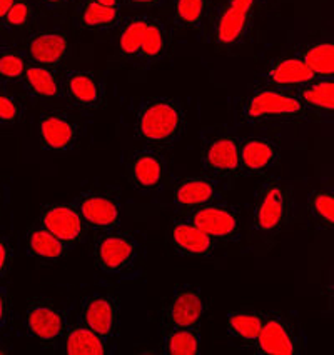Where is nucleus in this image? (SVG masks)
Instances as JSON below:
<instances>
[{"instance_id":"obj_33","label":"nucleus","mask_w":334,"mask_h":355,"mask_svg":"<svg viewBox=\"0 0 334 355\" xmlns=\"http://www.w3.org/2000/svg\"><path fill=\"white\" fill-rule=\"evenodd\" d=\"M27 65V59L22 52L15 49H3L0 51V80L22 82Z\"/></svg>"},{"instance_id":"obj_7","label":"nucleus","mask_w":334,"mask_h":355,"mask_svg":"<svg viewBox=\"0 0 334 355\" xmlns=\"http://www.w3.org/2000/svg\"><path fill=\"white\" fill-rule=\"evenodd\" d=\"M27 332L42 345H52L59 342L67 332V313L51 300H31L24 315Z\"/></svg>"},{"instance_id":"obj_25","label":"nucleus","mask_w":334,"mask_h":355,"mask_svg":"<svg viewBox=\"0 0 334 355\" xmlns=\"http://www.w3.org/2000/svg\"><path fill=\"white\" fill-rule=\"evenodd\" d=\"M65 352L71 355H104L107 340L87 325H74L65 332Z\"/></svg>"},{"instance_id":"obj_43","label":"nucleus","mask_w":334,"mask_h":355,"mask_svg":"<svg viewBox=\"0 0 334 355\" xmlns=\"http://www.w3.org/2000/svg\"><path fill=\"white\" fill-rule=\"evenodd\" d=\"M0 354H7V350H0Z\"/></svg>"},{"instance_id":"obj_30","label":"nucleus","mask_w":334,"mask_h":355,"mask_svg":"<svg viewBox=\"0 0 334 355\" xmlns=\"http://www.w3.org/2000/svg\"><path fill=\"white\" fill-rule=\"evenodd\" d=\"M306 212L317 229L334 232V191L317 189L309 193Z\"/></svg>"},{"instance_id":"obj_38","label":"nucleus","mask_w":334,"mask_h":355,"mask_svg":"<svg viewBox=\"0 0 334 355\" xmlns=\"http://www.w3.org/2000/svg\"><path fill=\"white\" fill-rule=\"evenodd\" d=\"M127 3L135 9H156V7L164 6L166 0H127Z\"/></svg>"},{"instance_id":"obj_24","label":"nucleus","mask_w":334,"mask_h":355,"mask_svg":"<svg viewBox=\"0 0 334 355\" xmlns=\"http://www.w3.org/2000/svg\"><path fill=\"white\" fill-rule=\"evenodd\" d=\"M22 84L26 92L35 98H59L62 97V82L56 69L44 67L39 64H28L24 73Z\"/></svg>"},{"instance_id":"obj_31","label":"nucleus","mask_w":334,"mask_h":355,"mask_svg":"<svg viewBox=\"0 0 334 355\" xmlns=\"http://www.w3.org/2000/svg\"><path fill=\"white\" fill-rule=\"evenodd\" d=\"M162 352L169 355H197L201 352L199 329H167L162 338Z\"/></svg>"},{"instance_id":"obj_12","label":"nucleus","mask_w":334,"mask_h":355,"mask_svg":"<svg viewBox=\"0 0 334 355\" xmlns=\"http://www.w3.org/2000/svg\"><path fill=\"white\" fill-rule=\"evenodd\" d=\"M40 225L67 245L79 243L87 235L89 225L76 205L51 204L40 214Z\"/></svg>"},{"instance_id":"obj_36","label":"nucleus","mask_w":334,"mask_h":355,"mask_svg":"<svg viewBox=\"0 0 334 355\" xmlns=\"http://www.w3.org/2000/svg\"><path fill=\"white\" fill-rule=\"evenodd\" d=\"M12 266V247L7 239L0 237V280L7 275Z\"/></svg>"},{"instance_id":"obj_23","label":"nucleus","mask_w":334,"mask_h":355,"mask_svg":"<svg viewBox=\"0 0 334 355\" xmlns=\"http://www.w3.org/2000/svg\"><path fill=\"white\" fill-rule=\"evenodd\" d=\"M77 24L90 31H107L122 24V9L109 7L99 0H82L77 7Z\"/></svg>"},{"instance_id":"obj_26","label":"nucleus","mask_w":334,"mask_h":355,"mask_svg":"<svg viewBox=\"0 0 334 355\" xmlns=\"http://www.w3.org/2000/svg\"><path fill=\"white\" fill-rule=\"evenodd\" d=\"M26 242L31 255H34V257L40 260H47V262L62 259L67 254L69 249L67 243L57 239L56 235L49 232L42 225L28 229Z\"/></svg>"},{"instance_id":"obj_14","label":"nucleus","mask_w":334,"mask_h":355,"mask_svg":"<svg viewBox=\"0 0 334 355\" xmlns=\"http://www.w3.org/2000/svg\"><path fill=\"white\" fill-rule=\"evenodd\" d=\"M121 305L112 294H97L89 297L82 307V322L104 337L107 342L117 336Z\"/></svg>"},{"instance_id":"obj_34","label":"nucleus","mask_w":334,"mask_h":355,"mask_svg":"<svg viewBox=\"0 0 334 355\" xmlns=\"http://www.w3.org/2000/svg\"><path fill=\"white\" fill-rule=\"evenodd\" d=\"M35 10L28 0H15L9 14L3 19L2 26L9 31H19V28H26L34 22Z\"/></svg>"},{"instance_id":"obj_1","label":"nucleus","mask_w":334,"mask_h":355,"mask_svg":"<svg viewBox=\"0 0 334 355\" xmlns=\"http://www.w3.org/2000/svg\"><path fill=\"white\" fill-rule=\"evenodd\" d=\"M171 34L166 24L151 15H134L119 26L117 51L124 59L154 64L166 57Z\"/></svg>"},{"instance_id":"obj_19","label":"nucleus","mask_w":334,"mask_h":355,"mask_svg":"<svg viewBox=\"0 0 334 355\" xmlns=\"http://www.w3.org/2000/svg\"><path fill=\"white\" fill-rule=\"evenodd\" d=\"M264 77L267 84L281 89H290V87L299 89L317 78L301 55H286L273 60L267 65Z\"/></svg>"},{"instance_id":"obj_41","label":"nucleus","mask_w":334,"mask_h":355,"mask_svg":"<svg viewBox=\"0 0 334 355\" xmlns=\"http://www.w3.org/2000/svg\"><path fill=\"white\" fill-rule=\"evenodd\" d=\"M101 3H106L109 7H115V9H122L124 0H99Z\"/></svg>"},{"instance_id":"obj_15","label":"nucleus","mask_w":334,"mask_h":355,"mask_svg":"<svg viewBox=\"0 0 334 355\" xmlns=\"http://www.w3.org/2000/svg\"><path fill=\"white\" fill-rule=\"evenodd\" d=\"M201 162L212 175H234L241 171V142L231 135L214 137L203 148Z\"/></svg>"},{"instance_id":"obj_6","label":"nucleus","mask_w":334,"mask_h":355,"mask_svg":"<svg viewBox=\"0 0 334 355\" xmlns=\"http://www.w3.org/2000/svg\"><path fill=\"white\" fill-rule=\"evenodd\" d=\"M137 254L139 247L135 239L121 230H107L94 243L96 266L106 274H121L131 269Z\"/></svg>"},{"instance_id":"obj_37","label":"nucleus","mask_w":334,"mask_h":355,"mask_svg":"<svg viewBox=\"0 0 334 355\" xmlns=\"http://www.w3.org/2000/svg\"><path fill=\"white\" fill-rule=\"evenodd\" d=\"M10 320V299L9 292L0 287V332L7 327Z\"/></svg>"},{"instance_id":"obj_2","label":"nucleus","mask_w":334,"mask_h":355,"mask_svg":"<svg viewBox=\"0 0 334 355\" xmlns=\"http://www.w3.org/2000/svg\"><path fill=\"white\" fill-rule=\"evenodd\" d=\"M185 125V112L174 98H149L135 114V137L147 146L167 147L181 137Z\"/></svg>"},{"instance_id":"obj_16","label":"nucleus","mask_w":334,"mask_h":355,"mask_svg":"<svg viewBox=\"0 0 334 355\" xmlns=\"http://www.w3.org/2000/svg\"><path fill=\"white\" fill-rule=\"evenodd\" d=\"M167 175L166 159L152 148H142L127 164V179L135 189L154 191L164 184Z\"/></svg>"},{"instance_id":"obj_32","label":"nucleus","mask_w":334,"mask_h":355,"mask_svg":"<svg viewBox=\"0 0 334 355\" xmlns=\"http://www.w3.org/2000/svg\"><path fill=\"white\" fill-rule=\"evenodd\" d=\"M309 69L317 78L334 77V42L333 40H319L309 44L303 53H299Z\"/></svg>"},{"instance_id":"obj_40","label":"nucleus","mask_w":334,"mask_h":355,"mask_svg":"<svg viewBox=\"0 0 334 355\" xmlns=\"http://www.w3.org/2000/svg\"><path fill=\"white\" fill-rule=\"evenodd\" d=\"M14 2H15V0H0V24L3 22L6 15L9 14L12 6H14Z\"/></svg>"},{"instance_id":"obj_22","label":"nucleus","mask_w":334,"mask_h":355,"mask_svg":"<svg viewBox=\"0 0 334 355\" xmlns=\"http://www.w3.org/2000/svg\"><path fill=\"white\" fill-rule=\"evenodd\" d=\"M171 242L177 254L187 257H208L214 250V239L189 222H176L171 230Z\"/></svg>"},{"instance_id":"obj_27","label":"nucleus","mask_w":334,"mask_h":355,"mask_svg":"<svg viewBox=\"0 0 334 355\" xmlns=\"http://www.w3.org/2000/svg\"><path fill=\"white\" fill-rule=\"evenodd\" d=\"M211 0H171V19L176 27L201 31L209 15Z\"/></svg>"},{"instance_id":"obj_29","label":"nucleus","mask_w":334,"mask_h":355,"mask_svg":"<svg viewBox=\"0 0 334 355\" xmlns=\"http://www.w3.org/2000/svg\"><path fill=\"white\" fill-rule=\"evenodd\" d=\"M296 92L306 107L334 114V77L316 78L311 84L299 87Z\"/></svg>"},{"instance_id":"obj_28","label":"nucleus","mask_w":334,"mask_h":355,"mask_svg":"<svg viewBox=\"0 0 334 355\" xmlns=\"http://www.w3.org/2000/svg\"><path fill=\"white\" fill-rule=\"evenodd\" d=\"M264 317L266 315L253 311L229 312L228 319H226L228 334L237 340L246 342V344H254L262 329Z\"/></svg>"},{"instance_id":"obj_20","label":"nucleus","mask_w":334,"mask_h":355,"mask_svg":"<svg viewBox=\"0 0 334 355\" xmlns=\"http://www.w3.org/2000/svg\"><path fill=\"white\" fill-rule=\"evenodd\" d=\"M217 196H219L217 184L208 175L185 177L181 182H177L172 192V199L177 207L191 210L216 204Z\"/></svg>"},{"instance_id":"obj_39","label":"nucleus","mask_w":334,"mask_h":355,"mask_svg":"<svg viewBox=\"0 0 334 355\" xmlns=\"http://www.w3.org/2000/svg\"><path fill=\"white\" fill-rule=\"evenodd\" d=\"M40 2H42L45 7H49V9H64L69 3H72L74 0H40Z\"/></svg>"},{"instance_id":"obj_9","label":"nucleus","mask_w":334,"mask_h":355,"mask_svg":"<svg viewBox=\"0 0 334 355\" xmlns=\"http://www.w3.org/2000/svg\"><path fill=\"white\" fill-rule=\"evenodd\" d=\"M256 352L262 355H298L301 354V340L294 325L286 317H264L261 332L254 342Z\"/></svg>"},{"instance_id":"obj_4","label":"nucleus","mask_w":334,"mask_h":355,"mask_svg":"<svg viewBox=\"0 0 334 355\" xmlns=\"http://www.w3.org/2000/svg\"><path fill=\"white\" fill-rule=\"evenodd\" d=\"M291 217V196L279 180H266L258 189L253 207V227L261 235H276Z\"/></svg>"},{"instance_id":"obj_42","label":"nucleus","mask_w":334,"mask_h":355,"mask_svg":"<svg viewBox=\"0 0 334 355\" xmlns=\"http://www.w3.org/2000/svg\"><path fill=\"white\" fill-rule=\"evenodd\" d=\"M329 291H331L334 295V257L331 262V272H329Z\"/></svg>"},{"instance_id":"obj_5","label":"nucleus","mask_w":334,"mask_h":355,"mask_svg":"<svg viewBox=\"0 0 334 355\" xmlns=\"http://www.w3.org/2000/svg\"><path fill=\"white\" fill-rule=\"evenodd\" d=\"M259 0H222L214 15L212 34L221 47L241 44L253 27Z\"/></svg>"},{"instance_id":"obj_18","label":"nucleus","mask_w":334,"mask_h":355,"mask_svg":"<svg viewBox=\"0 0 334 355\" xmlns=\"http://www.w3.org/2000/svg\"><path fill=\"white\" fill-rule=\"evenodd\" d=\"M191 222L214 241L234 239L241 229L237 214L233 209L219 204H209L196 209L192 212Z\"/></svg>"},{"instance_id":"obj_21","label":"nucleus","mask_w":334,"mask_h":355,"mask_svg":"<svg viewBox=\"0 0 334 355\" xmlns=\"http://www.w3.org/2000/svg\"><path fill=\"white\" fill-rule=\"evenodd\" d=\"M279 162V146L273 139L251 137L241 142V171L264 173Z\"/></svg>"},{"instance_id":"obj_35","label":"nucleus","mask_w":334,"mask_h":355,"mask_svg":"<svg viewBox=\"0 0 334 355\" xmlns=\"http://www.w3.org/2000/svg\"><path fill=\"white\" fill-rule=\"evenodd\" d=\"M22 119L24 105L20 98L7 90H0V125H15Z\"/></svg>"},{"instance_id":"obj_8","label":"nucleus","mask_w":334,"mask_h":355,"mask_svg":"<svg viewBox=\"0 0 334 355\" xmlns=\"http://www.w3.org/2000/svg\"><path fill=\"white\" fill-rule=\"evenodd\" d=\"M79 123L64 110H47L39 117L37 135L42 150L51 154H67L79 140Z\"/></svg>"},{"instance_id":"obj_11","label":"nucleus","mask_w":334,"mask_h":355,"mask_svg":"<svg viewBox=\"0 0 334 355\" xmlns=\"http://www.w3.org/2000/svg\"><path fill=\"white\" fill-rule=\"evenodd\" d=\"M74 205L92 229L107 232L121 224V202L112 192L87 191L77 197Z\"/></svg>"},{"instance_id":"obj_3","label":"nucleus","mask_w":334,"mask_h":355,"mask_svg":"<svg viewBox=\"0 0 334 355\" xmlns=\"http://www.w3.org/2000/svg\"><path fill=\"white\" fill-rule=\"evenodd\" d=\"M306 112V105L298 92L281 87H262L254 90L242 104V115L247 122H266L273 119H294Z\"/></svg>"},{"instance_id":"obj_10","label":"nucleus","mask_w":334,"mask_h":355,"mask_svg":"<svg viewBox=\"0 0 334 355\" xmlns=\"http://www.w3.org/2000/svg\"><path fill=\"white\" fill-rule=\"evenodd\" d=\"M62 96L81 110H97L106 102V87L97 73L69 70L62 78Z\"/></svg>"},{"instance_id":"obj_17","label":"nucleus","mask_w":334,"mask_h":355,"mask_svg":"<svg viewBox=\"0 0 334 355\" xmlns=\"http://www.w3.org/2000/svg\"><path fill=\"white\" fill-rule=\"evenodd\" d=\"M71 44L60 31L34 32L27 40V55L34 64L57 69L67 59Z\"/></svg>"},{"instance_id":"obj_13","label":"nucleus","mask_w":334,"mask_h":355,"mask_svg":"<svg viewBox=\"0 0 334 355\" xmlns=\"http://www.w3.org/2000/svg\"><path fill=\"white\" fill-rule=\"evenodd\" d=\"M204 315V299L199 288L184 286L177 288L164 307L167 329L199 327Z\"/></svg>"}]
</instances>
